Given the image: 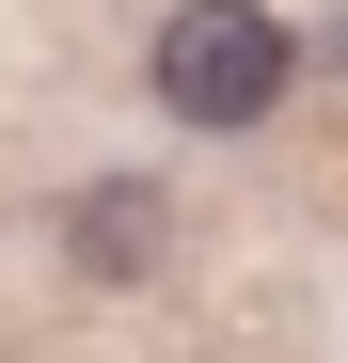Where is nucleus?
Returning a JSON list of instances; mask_svg holds the SVG:
<instances>
[{"instance_id": "1", "label": "nucleus", "mask_w": 348, "mask_h": 363, "mask_svg": "<svg viewBox=\"0 0 348 363\" xmlns=\"http://www.w3.org/2000/svg\"><path fill=\"white\" fill-rule=\"evenodd\" d=\"M285 79H301V48H285L269 0H174L158 16V111L174 127H269Z\"/></svg>"}, {"instance_id": "2", "label": "nucleus", "mask_w": 348, "mask_h": 363, "mask_svg": "<svg viewBox=\"0 0 348 363\" xmlns=\"http://www.w3.org/2000/svg\"><path fill=\"white\" fill-rule=\"evenodd\" d=\"M64 253H80L95 284H143V269L174 253V206L143 190V174H111V190H80V206H64Z\"/></svg>"}]
</instances>
